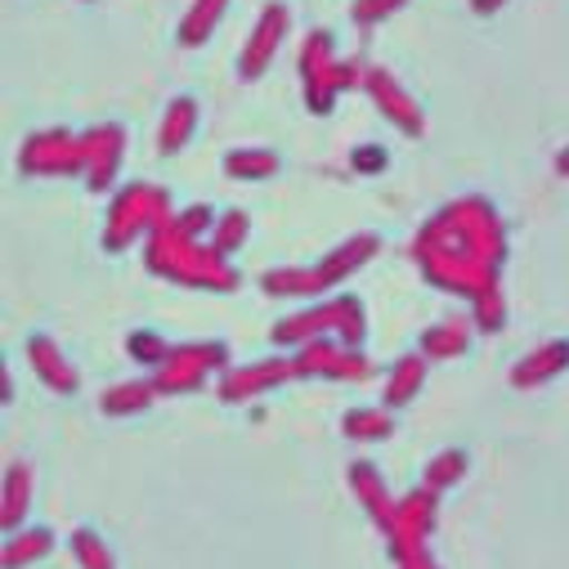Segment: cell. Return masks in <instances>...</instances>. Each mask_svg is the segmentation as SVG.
<instances>
[]
</instances>
